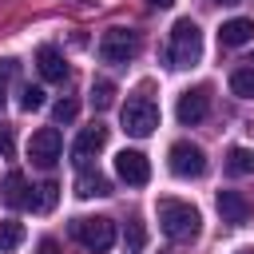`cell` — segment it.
I'll list each match as a JSON object with an SVG mask.
<instances>
[{
  "mask_svg": "<svg viewBox=\"0 0 254 254\" xmlns=\"http://www.w3.org/2000/svg\"><path fill=\"white\" fill-rule=\"evenodd\" d=\"M36 67H40V75L52 79V83H64V79H67V64H64L60 48H52V44H40V48H36Z\"/></svg>",
  "mask_w": 254,
  "mask_h": 254,
  "instance_id": "12",
  "label": "cell"
},
{
  "mask_svg": "<svg viewBox=\"0 0 254 254\" xmlns=\"http://www.w3.org/2000/svg\"><path fill=\"white\" fill-rule=\"evenodd\" d=\"M75 111H79V107H75V99H60V103H56V123L75 119Z\"/></svg>",
  "mask_w": 254,
  "mask_h": 254,
  "instance_id": "24",
  "label": "cell"
},
{
  "mask_svg": "<svg viewBox=\"0 0 254 254\" xmlns=\"http://www.w3.org/2000/svg\"><path fill=\"white\" fill-rule=\"evenodd\" d=\"M0 198H4L12 210H24V206H32V194H28V179H24L20 171H8V175H4V187H0Z\"/></svg>",
  "mask_w": 254,
  "mask_h": 254,
  "instance_id": "13",
  "label": "cell"
},
{
  "mask_svg": "<svg viewBox=\"0 0 254 254\" xmlns=\"http://www.w3.org/2000/svg\"><path fill=\"white\" fill-rule=\"evenodd\" d=\"M218 40H222L226 48H242V44H250V40H254V20H246V16L226 20V24L218 28Z\"/></svg>",
  "mask_w": 254,
  "mask_h": 254,
  "instance_id": "14",
  "label": "cell"
},
{
  "mask_svg": "<svg viewBox=\"0 0 254 254\" xmlns=\"http://www.w3.org/2000/svg\"><path fill=\"white\" fill-rule=\"evenodd\" d=\"M238 254H254V250H238Z\"/></svg>",
  "mask_w": 254,
  "mask_h": 254,
  "instance_id": "29",
  "label": "cell"
},
{
  "mask_svg": "<svg viewBox=\"0 0 254 254\" xmlns=\"http://www.w3.org/2000/svg\"><path fill=\"white\" fill-rule=\"evenodd\" d=\"M151 4H155V8H171L175 0H151Z\"/></svg>",
  "mask_w": 254,
  "mask_h": 254,
  "instance_id": "26",
  "label": "cell"
},
{
  "mask_svg": "<svg viewBox=\"0 0 254 254\" xmlns=\"http://www.w3.org/2000/svg\"><path fill=\"white\" fill-rule=\"evenodd\" d=\"M111 103H115V83H111V79H95V83H91V107L103 111V107H111Z\"/></svg>",
  "mask_w": 254,
  "mask_h": 254,
  "instance_id": "18",
  "label": "cell"
},
{
  "mask_svg": "<svg viewBox=\"0 0 254 254\" xmlns=\"http://www.w3.org/2000/svg\"><path fill=\"white\" fill-rule=\"evenodd\" d=\"M56 198H60V187L48 179L44 187H40V194H32V210H40V214H48L52 206H56Z\"/></svg>",
  "mask_w": 254,
  "mask_h": 254,
  "instance_id": "19",
  "label": "cell"
},
{
  "mask_svg": "<svg viewBox=\"0 0 254 254\" xmlns=\"http://www.w3.org/2000/svg\"><path fill=\"white\" fill-rule=\"evenodd\" d=\"M159 226L171 242H194L198 230H202V218L190 202H179V198H159Z\"/></svg>",
  "mask_w": 254,
  "mask_h": 254,
  "instance_id": "1",
  "label": "cell"
},
{
  "mask_svg": "<svg viewBox=\"0 0 254 254\" xmlns=\"http://www.w3.org/2000/svg\"><path fill=\"white\" fill-rule=\"evenodd\" d=\"M143 242H147L143 222H139V218H131V222H127V238H123V254H139V250H143Z\"/></svg>",
  "mask_w": 254,
  "mask_h": 254,
  "instance_id": "21",
  "label": "cell"
},
{
  "mask_svg": "<svg viewBox=\"0 0 254 254\" xmlns=\"http://www.w3.org/2000/svg\"><path fill=\"white\" fill-rule=\"evenodd\" d=\"M20 75V64L16 60H0V99H4V91H8V83Z\"/></svg>",
  "mask_w": 254,
  "mask_h": 254,
  "instance_id": "23",
  "label": "cell"
},
{
  "mask_svg": "<svg viewBox=\"0 0 254 254\" xmlns=\"http://www.w3.org/2000/svg\"><path fill=\"white\" fill-rule=\"evenodd\" d=\"M250 198L242 194V190H218V214H222V222H230V226H242L246 218H250Z\"/></svg>",
  "mask_w": 254,
  "mask_h": 254,
  "instance_id": "11",
  "label": "cell"
},
{
  "mask_svg": "<svg viewBox=\"0 0 254 254\" xmlns=\"http://www.w3.org/2000/svg\"><path fill=\"white\" fill-rule=\"evenodd\" d=\"M20 107H24V111H40V107H44V87L24 83V87H20Z\"/></svg>",
  "mask_w": 254,
  "mask_h": 254,
  "instance_id": "22",
  "label": "cell"
},
{
  "mask_svg": "<svg viewBox=\"0 0 254 254\" xmlns=\"http://www.w3.org/2000/svg\"><path fill=\"white\" fill-rule=\"evenodd\" d=\"M20 242H24V226L12 222V218H4L0 222V250H16Z\"/></svg>",
  "mask_w": 254,
  "mask_h": 254,
  "instance_id": "20",
  "label": "cell"
},
{
  "mask_svg": "<svg viewBox=\"0 0 254 254\" xmlns=\"http://www.w3.org/2000/svg\"><path fill=\"white\" fill-rule=\"evenodd\" d=\"M75 194H79V198H103V194H111V183H107L99 171H79Z\"/></svg>",
  "mask_w": 254,
  "mask_h": 254,
  "instance_id": "15",
  "label": "cell"
},
{
  "mask_svg": "<svg viewBox=\"0 0 254 254\" xmlns=\"http://www.w3.org/2000/svg\"><path fill=\"white\" fill-rule=\"evenodd\" d=\"M135 52H139V36L131 28H107L99 36V60L107 64H127L135 60Z\"/></svg>",
  "mask_w": 254,
  "mask_h": 254,
  "instance_id": "5",
  "label": "cell"
},
{
  "mask_svg": "<svg viewBox=\"0 0 254 254\" xmlns=\"http://www.w3.org/2000/svg\"><path fill=\"white\" fill-rule=\"evenodd\" d=\"M60 151H64V139H60L56 127H40V131L32 135V143H28V155H32V163H40V167H52V163L60 159Z\"/></svg>",
  "mask_w": 254,
  "mask_h": 254,
  "instance_id": "10",
  "label": "cell"
},
{
  "mask_svg": "<svg viewBox=\"0 0 254 254\" xmlns=\"http://www.w3.org/2000/svg\"><path fill=\"white\" fill-rule=\"evenodd\" d=\"M171 171H175L179 179H198V175L206 171V151H202L198 143L179 139V143L171 147Z\"/></svg>",
  "mask_w": 254,
  "mask_h": 254,
  "instance_id": "6",
  "label": "cell"
},
{
  "mask_svg": "<svg viewBox=\"0 0 254 254\" xmlns=\"http://www.w3.org/2000/svg\"><path fill=\"white\" fill-rule=\"evenodd\" d=\"M163 254H171V250H163Z\"/></svg>",
  "mask_w": 254,
  "mask_h": 254,
  "instance_id": "31",
  "label": "cell"
},
{
  "mask_svg": "<svg viewBox=\"0 0 254 254\" xmlns=\"http://www.w3.org/2000/svg\"><path fill=\"white\" fill-rule=\"evenodd\" d=\"M230 91L242 99H254V60H246L242 67L230 71Z\"/></svg>",
  "mask_w": 254,
  "mask_h": 254,
  "instance_id": "16",
  "label": "cell"
},
{
  "mask_svg": "<svg viewBox=\"0 0 254 254\" xmlns=\"http://www.w3.org/2000/svg\"><path fill=\"white\" fill-rule=\"evenodd\" d=\"M71 238L91 254H107L115 246V222L111 218H75L71 222Z\"/></svg>",
  "mask_w": 254,
  "mask_h": 254,
  "instance_id": "4",
  "label": "cell"
},
{
  "mask_svg": "<svg viewBox=\"0 0 254 254\" xmlns=\"http://www.w3.org/2000/svg\"><path fill=\"white\" fill-rule=\"evenodd\" d=\"M159 127V103L151 99V95H131L127 103H123V131L127 135H135V139H143V135H151Z\"/></svg>",
  "mask_w": 254,
  "mask_h": 254,
  "instance_id": "3",
  "label": "cell"
},
{
  "mask_svg": "<svg viewBox=\"0 0 254 254\" xmlns=\"http://www.w3.org/2000/svg\"><path fill=\"white\" fill-rule=\"evenodd\" d=\"M222 4H238V0H222Z\"/></svg>",
  "mask_w": 254,
  "mask_h": 254,
  "instance_id": "28",
  "label": "cell"
},
{
  "mask_svg": "<svg viewBox=\"0 0 254 254\" xmlns=\"http://www.w3.org/2000/svg\"><path fill=\"white\" fill-rule=\"evenodd\" d=\"M0 107H4V99H0Z\"/></svg>",
  "mask_w": 254,
  "mask_h": 254,
  "instance_id": "30",
  "label": "cell"
},
{
  "mask_svg": "<svg viewBox=\"0 0 254 254\" xmlns=\"http://www.w3.org/2000/svg\"><path fill=\"white\" fill-rule=\"evenodd\" d=\"M0 155L4 159L12 155V127H4V123H0Z\"/></svg>",
  "mask_w": 254,
  "mask_h": 254,
  "instance_id": "25",
  "label": "cell"
},
{
  "mask_svg": "<svg viewBox=\"0 0 254 254\" xmlns=\"http://www.w3.org/2000/svg\"><path fill=\"white\" fill-rule=\"evenodd\" d=\"M103 147H107V127H103V123H91V127H83L79 139L71 143V163H75L79 171H87L91 159H95Z\"/></svg>",
  "mask_w": 254,
  "mask_h": 254,
  "instance_id": "7",
  "label": "cell"
},
{
  "mask_svg": "<svg viewBox=\"0 0 254 254\" xmlns=\"http://www.w3.org/2000/svg\"><path fill=\"white\" fill-rule=\"evenodd\" d=\"M198 56H202V32H198V24H194L190 16L175 20V28H171V44H167V60H171V67H194Z\"/></svg>",
  "mask_w": 254,
  "mask_h": 254,
  "instance_id": "2",
  "label": "cell"
},
{
  "mask_svg": "<svg viewBox=\"0 0 254 254\" xmlns=\"http://www.w3.org/2000/svg\"><path fill=\"white\" fill-rule=\"evenodd\" d=\"M226 171H230V175H250V171H254V151L230 147V151H226Z\"/></svg>",
  "mask_w": 254,
  "mask_h": 254,
  "instance_id": "17",
  "label": "cell"
},
{
  "mask_svg": "<svg viewBox=\"0 0 254 254\" xmlns=\"http://www.w3.org/2000/svg\"><path fill=\"white\" fill-rule=\"evenodd\" d=\"M115 175L127 183V187H143L147 179H151V163H147V155L143 151H119L115 155Z\"/></svg>",
  "mask_w": 254,
  "mask_h": 254,
  "instance_id": "9",
  "label": "cell"
},
{
  "mask_svg": "<svg viewBox=\"0 0 254 254\" xmlns=\"http://www.w3.org/2000/svg\"><path fill=\"white\" fill-rule=\"evenodd\" d=\"M44 254H56V242H44Z\"/></svg>",
  "mask_w": 254,
  "mask_h": 254,
  "instance_id": "27",
  "label": "cell"
},
{
  "mask_svg": "<svg viewBox=\"0 0 254 254\" xmlns=\"http://www.w3.org/2000/svg\"><path fill=\"white\" fill-rule=\"evenodd\" d=\"M206 111H210V87H190V91H183V95H179L175 115H179V123H183V127L202 123V119H206Z\"/></svg>",
  "mask_w": 254,
  "mask_h": 254,
  "instance_id": "8",
  "label": "cell"
}]
</instances>
